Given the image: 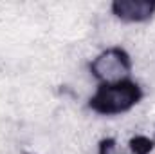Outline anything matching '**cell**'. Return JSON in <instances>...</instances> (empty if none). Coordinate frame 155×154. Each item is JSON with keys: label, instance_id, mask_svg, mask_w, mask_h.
Wrapping results in <instances>:
<instances>
[{"label": "cell", "instance_id": "cell-3", "mask_svg": "<svg viewBox=\"0 0 155 154\" xmlns=\"http://www.w3.org/2000/svg\"><path fill=\"white\" fill-rule=\"evenodd\" d=\"M117 18L124 22H144L155 13V2L150 0H117L112 5Z\"/></svg>", "mask_w": 155, "mask_h": 154}, {"label": "cell", "instance_id": "cell-1", "mask_svg": "<svg viewBox=\"0 0 155 154\" xmlns=\"http://www.w3.org/2000/svg\"><path fill=\"white\" fill-rule=\"evenodd\" d=\"M141 98V87L126 78L114 83H101L90 98V107L97 114L116 116L130 111Z\"/></svg>", "mask_w": 155, "mask_h": 154}, {"label": "cell", "instance_id": "cell-2", "mask_svg": "<svg viewBox=\"0 0 155 154\" xmlns=\"http://www.w3.org/2000/svg\"><path fill=\"white\" fill-rule=\"evenodd\" d=\"M132 69V62L130 56L126 54V51L112 47L103 51L92 64H90V71L96 78L101 80V83H114L126 80V75Z\"/></svg>", "mask_w": 155, "mask_h": 154}]
</instances>
